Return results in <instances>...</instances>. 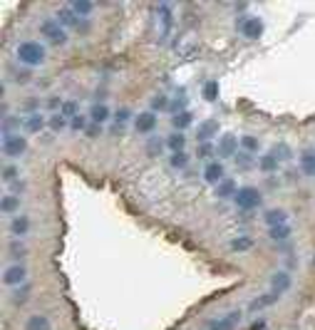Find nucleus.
Segmentation results:
<instances>
[{
	"label": "nucleus",
	"mask_w": 315,
	"mask_h": 330,
	"mask_svg": "<svg viewBox=\"0 0 315 330\" xmlns=\"http://www.w3.org/2000/svg\"><path fill=\"white\" fill-rule=\"evenodd\" d=\"M15 55H18V60H20L22 65L35 67V65H42V62H45L48 50H45V45H40V42H35V40H25V42L18 45Z\"/></svg>",
	"instance_id": "f257e3e1"
},
{
	"label": "nucleus",
	"mask_w": 315,
	"mask_h": 330,
	"mask_svg": "<svg viewBox=\"0 0 315 330\" xmlns=\"http://www.w3.org/2000/svg\"><path fill=\"white\" fill-rule=\"evenodd\" d=\"M40 32H42V38L50 40L52 45H64V42H67V30H64V25H60L58 20H42Z\"/></svg>",
	"instance_id": "f03ea898"
},
{
	"label": "nucleus",
	"mask_w": 315,
	"mask_h": 330,
	"mask_svg": "<svg viewBox=\"0 0 315 330\" xmlns=\"http://www.w3.org/2000/svg\"><path fill=\"white\" fill-rule=\"evenodd\" d=\"M234 201H236V206H238V208L251 211V208H256V206L260 204V192H258L256 186H241V189L236 192Z\"/></svg>",
	"instance_id": "7ed1b4c3"
},
{
	"label": "nucleus",
	"mask_w": 315,
	"mask_h": 330,
	"mask_svg": "<svg viewBox=\"0 0 315 330\" xmlns=\"http://www.w3.org/2000/svg\"><path fill=\"white\" fill-rule=\"evenodd\" d=\"M25 149H28V139H25L22 134H5V139H2V152H5V156L18 159Z\"/></svg>",
	"instance_id": "20e7f679"
},
{
	"label": "nucleus",
	"mask_w": 315,
	"mask_h": 330,
	"mask_svg": "<svg viewBox=\"0 0 315 330\" xmlns=\"http://www.w3.org/2000/svg\"><path fill=\"white\" fill-rule=\"evenodd\" d=\"M238 139L234 136V134H224L221 139H218V144H216V154L221 156V159H231V156H236L238 154Z\"/></svg>",
	"instance_id": "39448f33"
},
{
	"label": "nucleus",
	"mask_w": 315,
	"mask_h": 330,
	"mask_svg": "<svg viewBox=\"0 0 315 330\" xmlns=\"http://www.w3.org/2000/svg\"><path fill=\"white\" fill-rule=\"evenodd\" d=\"M238 30L244 32V38H248V40H258V38L263 35V20H260V18H241Z\"/></svg>",
	"instance_id": "423d86ee"
},
{
	"label": "nucleus",
	"mask_w": 315,
	"mask_h": 330,
	"mask_svg": "<svg viewBox=\"0 0 315 330\" xmlns=\"http://www.w3.org/2000/svg\"><path fill=\"white\" fill-rule=\"evenodd\" d=\"M156 15H159V25H162V38H166L174 28V12L169 2H159L156 5Z\"/></svg>",
	"instance_id": "0eeeda50"
},
{
	"label": "nucleus",
	"mask_w": 315,
	"mask_h": 330,
	"mask_svg": "<svg viewBox=\"0 0 315 330\" xmlns=\"http://www.w3.org/2000/svg\"><path fill=\"white\" fill-rule=\"evenodd\" d=\"M25 278H28V270H25V266H20V264L8 266V268H5V273H2L5 286H22V283H25Z\"/></svg>",
	"instance_id": "6e6552de"
},
{
	"label": "nucleus",
	"mask_w": 315,
	"mask_h": 330,
	"mask_svg": "<svg viewBox=\"0 0 315 330\" xmlns=\"http://www.w3.org/2000/svg\"><path fill=\"white\" fill-rule=\"evenodd\" d=\"M156 127V112H139L136 117H134V130L142 134H149L152 130Z\"/></svg>",
	"instance_id": "1a4fd4ad"
},
{
	"label": "nucleus",
	"mask_w": 315,
	"mask_h": 330,
	"mask_svg": "<svg viewBox=\"0 0 315 330\" xmlns=\"http://www.w3.org/2000/svg\"><path fill=\"white\" fill-rule=\"evenodd\" d=\"M290 283H293V278H290L288 270H276V273L270 276V290H273L276 296L286 293V290L290 288Z\"/></svg>",
	"instance_id": "9d476101"
},
{
	"label": "nucleus",
	"mask_w": 315,
	"mask_h": 330,
	"mask_svg": "<svg viewBox=\"0 0 315 330\" xmlns=\"http://www.w3.org/2000/svg\"><path fill=\"white\" fill-rule=\"evenodd\" d=\"M58 22L60 25H70V28H77V25H82V18L70 5H62V8H58ZM82 28H87V25H82Z\"/></svg>",
	"instance_id": "9b49d317"
},
{
	"label": "nucleus",
	"mask_w": 315,
	"mask_h": 330,
	"mask_svg": "<svg viewBox=\"0 0 315 330\" xmlns=\"http://www.w3.org/2000/svg\"><path fill=\"white\" fill-rule=\"evenodd\" d=\"M238 320H241V313L234 310V313H228V316H224V318H218V320H211L208 328L211 330H234L238 326Z\"/></svg>",
	"instance_id": "f8f14e48"
},
{
	"label": "nucleus",
	"mask_w": 315,
	"mask_h": 330,
	"mask_svg": "<svg viewBox=\"0 0 315 330\" xmlns=\"http://www.w3.org/2000/svg\"><path fill=\"white\" fill-rule=\"evenodd\" d=\"M263 221L268 224V228H273V226H286V224H288V211H286V208H268V211L263 214Z\"/></svg>",
	"instance_id": "ddd939ff"
},
{
	"label": "nucleus",
	"mask_w": 315,
	"mask_h": 330,
	"mask_svg": "<svg viewBox=\"0 0 315 330\" xmlns=\"http://www.w3.org/2000/svg\"><path fill=\"white\" fill-rule=\"evenodd\" d=\"M204 179H206L208 184H221V182H224V164H221V162H211V164H206V169H204Z\"/></svg>",
	"instance_id": "4468645a"
},
{
	"label": "nucleus",
	"mask_w": 315,
	"mask_h": 330,
	"mask_svg": "<svg viewBox=\"0 0 315 330\" xmlns=\"http://www.w3.org/2000/svg\"><path fill=\"white\" fill-rule=\"evenodd\" d=\"M216 132H218V122H216V120H208V122L198 124V130H196V139H201L204 144H208V139L216 136Z\"/></svg>",
	"instance_id": "2eb2a0df"
},
{
	"label": "nucleus",
	"mask_w": 315,
	"mask_h": 330,
	"mask_svg": "<svg viewBox=\"0 0 315 330\" xmlns=\"http://www.w3.org/2000/svg\"><path fill=\"white\" fill-rule=\"evenodd\" d=\"M280 296H276L273 290L270 293H263V296H258V298H253L251 300V306H248V310L251 313H256V310H263V308H268V306H273L276 300H278Z\"/></svg>",
	"instance_id": "dca6fc26"
},
{
	"label": "nucleus",
	"mask_w": 315,
	"mask_h": 330,
	"mask_svg": "<svg viewBox=\"0 0 315 330\" xmlns=\"http://www.w3.org/2000/svg\"><path fill=\"white\" fill-rule=\"evenodd\" d=\"M300 172L308 176V179H315V152L306 149L300 154Z\"/></svg>",
	"instance_id": "f3484780"
},
{
	"label": "nucleus",
	"mask_w": 315,
	"mask_h": 330,
	"mask_svg": "<svg viewBox=\"0 0 315 330\" xmlns=\"http://www.w3.org/2000/svg\"><path fill=\"white\" fill-rule=\"evenodd\" d=\"M22 127H25V132H30V134L40 132V130L45 127V117H42L40 112H35V114H28V117L22 120Z\"/></svg>",
	"instance_id": "a211bd4d"
},
{
	"label": "nucleus",
	"mask_w": 315,
	"mask_h": 330,
	"mask_svg": "<svg viewBox=\"0 0 315 330\" xmlns=\"http://www.w3.org/2000/svg\"><path fill=\"white\" fill-rule=\"evenodd\" d=\"M110 120V110H107V104H92V110H90V122L92 124H102V122H107Z\"/></svg>",
	"instance_id": "6ab92c4d"
},
{
	"label": "nucleus",
	"mask_w": 315,
	"mask_h": 330,
	"mask_svg": "<svg viewBox=\"0 0 315 330\" xmlns=\"http://www.w3.org/2000/svg\"><path fill=\"white\" fill-rule=\"evenodd\" d=\"M236 182L234 179H224L221 184H216V196L218 198H234L236 196Z\"/></svg>",
	"instance_id": "aec40b11"
},
{
	"label": "nucleus",
	"mask_w": 315,
	"mask_h": 330,
	"mask_svg": "<svg viewBox=\"0 0 315 330\" xmlns=\"http://www.w3.org/2000/svg\"><path fill=\"white\" fill-rule=\"evenodd\" d=\"M10 231H12L15 236H25V234L30 231V218H28V216H15V218L10 221Z\"/></svg>",
	"instance_id": "412c9836"
},
{
	"label": "nucleus",
	"mask_w": 315,
	"mask_h": 330,
	"mask_svg": "<svg viewBox=\"0 0 315 330\" xmlns=\"http://www.w3.org/2000/svg\"><path fill=\"white\" fill-rule=\"evenodd\" d=\"M25 330H52V326H50V318L45 316H30L25 323Z\"/></svg>",
	"instance_id": "4be33fe9"
},
{
	"label": "nucleus",
	"mask_w": 315,
	"mask_h": 330,
	"mask_svg": "<svg viewBox=\"0 0 315 330\" xmlns=\"http://www.w3.org/2000/svg\"><path fill=\"white\" fill-rule=\"evenodd\" d=\"M228 248H231V251H236V254H241V251H251V248H253V238H251V236H236V238L228 244Z\"/></svg>",
	"instance_id": "5701e85b"
},
{
	"label": "nucleus",
	"mask_w": 315,
	"mask_h": 330,
	"mask_svg": "<svg viewBox=\"0 0 315 330\" xmlns=\"http://www.w3.org/2000/svg\"><path fill=\"white\" fill-rule=\"evenodd\" d=\"M290 234H293V228H290L288 224H286V226H273V228H268V236H270L273 241H288Z\"/></svg>",
	"instance_id": "b1692460"
},
{
	"label": "nucleus",
	"mask_w": 315,
	"mask_h": 330,
	"mask_svg": "<svg viewBox=\"0 0 315 330\" xmlns=\"http://www.w3.org/2000/svg\"><path fill=\"white\" fill-rule=\"evenodd\" d=\"M184 144H186V136L182 132H174L172 136H166V146L172 152H184Z\"/></svg>",
	"instance_id": "393cba45"
},
{
	"label": "nucleus",
	"mask_w": 315,
	"mask_h": 330,
	"mask_svg": "<svg viewBox=\"0 0 315 330\" xmlns=\"http://www.w3.org/2000/svg\"><path fill=\"white\" fill-rule=\"evenodd\" d=\"M70 8H72V10H74V12L82 18V15H90L94 5H92L90 0H72V2H70Z\"/></svg>",
	"instance_id": "a878e982"
},
{
	"label": "nucleus",
	"mask_w": 315,
	"mask_h": 330,
	"mask_svg": "<svg viewBox=\"0 0 315 330\" xmlns=\"http://www.w3.org/2000/svg\"><path fill=\"white\" fill-rule=\"evenodd\" d=\"M216 97H218V82L216 80H208L204 84V100L206 102H216Z\"/></svg>",
	"instance_id": "bb28decb"
},
{
	"label": "nucleus",
	"mask_w": 315,
	"mask_h": 330,
	"mask_svg": "<svg viewBox=\"0 0 315 330\" xmlns=\"http://www.w3.org/2000/svg\"><path fill=\"white\" fill-rule=\"evenodd\" d=\"M258 166H260L263 172H276V169H278V159L268 152V154H263V156L258 159Z\"/></svg>",
	"instance_id": "cd10ccee"
},
{
	"label": "nucleus",
	"mask_w": 315,
	"mask_h": 330,
	"mask_svg": "<svg viewBox=\"0 0 315 330\" xmlns=\"http://www.w3.org/2000/svg\"><path fill=\"white\" fill-rule=\"evenodd\" d=\"M191 120H194V114L191 112H182V114H174V120H172V124H174V130H186L191 124Z\"/></svg>",
	"instance_id": "c85d7f7f"
},
{
	"label": "nucleus",
	"mask_w": 315,
	"mask_h": 330,
	"mask_svg": "<svg viewBox=\"0 0 315 330\" xmlns=\"http://www.w3.org/2000/svg\"><path fill=\"white\" fill-rule=\"evenodd\" d=\"M270 154H273V156H276L278 162H286V159H290V156H293V152H290V146H288V144H283V142H280V144H276Z\"/></svg>",
	"instance_id": "c756f323"
},
{
	"label": "nucleus",
	"mask_w": 315,
	"mask_h": 330,
	"mask_svg": "<svg viewBox=\"0 0 315 330\" xmlns=\"http://www.w3.org/2000/svg\"><path fill=\"white\" fill-rule=\"evenodd\" d=\"M169 164H172L174 169H184V166L189 164V156H186V152H174V154H172V159H169Z\"/></svg>",
	"instance_id": "7c9ffc66"
},
{
	"label": "nucleus",
	"mask_w": 315,
	"mask_h": 330,
	"mask_svg": "<svg viewBox=\"0 0 315 330\" xmlns=\"http://www.w3.org/2000/svg\"><path fill=\"white\" fill-rule=\"evenodd\" d=\"M18 127H22V120H18V117H5V122H2V132L5 134H18Z\"/></svg>",
	"instance_id": "2f4dec72"
},
{
	"label": "nucleus",
	"mask_w": 315,
	"mask_h": 330,
	"mask_svg": "<svg viewBox=\"0 0 315 330\" xmlns=\"http://www.w3.org/2000/svg\"><path fill=\"white\" fill-rule=\"evenodd\" d=\"M18 206H20V198L15 196V194H8V196H2V211H5V214H12V211H18Z\"/></svg>",
	"instance_id": "473e14b6"
},
{
	"label": "nucleus",
	"mask_w": 315,
	"mask_h": 330,
	"mask_svg": "<svg viewBox=\"0 0 315 330\" xmlns=\"http://www.w3.org/2000/svg\"><path fill=\"white\" fill-rule=\"evenodd\" d=\"M169 100L164 97V94H154L152 97V112H162V110H169Z\"/></svg>",
	"instance_id": "72a5a7b5"
},
{
	"label": "nucleus",
	"mask_w": 315,
	"mask_h": 330,
	"mask_svg": "<svg viewBox=\"0 0 315 330\" xmlns=\"http://www.w3.org/2000/svg\"><path fill=\"white\" fill-rule=\"evenodd\" d=\"M20 176V169L15 166V164H8L5 169H2V179L8 182V184H15V179Z\"/></svg>",
	"instance_id": "f704fd0d"
},
{
	"label": "nucleus",
	"mask_w": 315,
	"mask_h": 330,
	"mask_svg": "<svg viewBox=\"0 0 315 330\" xmlns=\"http://www.w3.org/2000/svg\"><path fill=\"white\" fill-rule=\"evenodd\" d=\"M60 114H62V117H67V120H74V117L80 114V112H77V102L67 100V102L62 104V110H60Z\"/></svg>",
	"instance_id": "c9c22d12"
},
{
	"label": "nucleus",
	"mask_w": 315,
	"mask_h": 330,
	"mask_svg": "<svg viewBox=\"0 0 315 330\" xmlns=\"http://www.w3.org/2000/svg\"><path fill=\"white\" fill-rule=\"evenodd\" d=\"M238 142H241V146H244V149H246L248 154H251V152H256V149L260 146V142H258L256 136H251V134H246V136H241Z\"/></svg>",
	"instance_id": "e433bc0d"
},
{
	"label": "nucleus",
	"mask_w": 315,
	"mask_h": 330,
	"mask_svg": "<svg viewBox=\"0 0 315 330\" xmlns=\"http://www.w3.org/2000/svg\"><path fill=\"white\" fill-rule=\"evenodd\" d=\"M87 122H90V117H84V114H77L74 120H70V127L74 130V132H87Z\"/></svg>",
	"instance_id": "4c0bfd02"
},
{
	"label": "nucleus",
	"mask_w": 315,
	"mask_h": 330,
	"mask_svg": "<svg viewBox=\"0 0 315 330\" xmlns=\"http://www.w3.org/2000/svg\"><path fill=\"white\" fill-rule=\"evenodd\" d=\"M48 124H50V130H52V132H60L64 124H67V117H62V114H52V117L48 120Z\"/></svg>",
	"instance_id": "58836bf2"
},
{
	"label": "nucleus",
	"mask_w": 315,
	"mask_h": 330,
	"mask_svg": "<svg viewBox=\"0 0 315 330\" xmlns=\"http://www.w3.org/2000/svg\"><path fill=\"white\" fill-rule=\"evenodd\" d=\"M28 293H30V286H25V283H22V288H20V290H15L12 303H15V306H22V303L28 300Z\"/></svg>",
	"instance_id": "ea45409f"
},
{
	"label": "nucleus",
	"mask_w": 315,
	"mask_h": 330,
	"mask_svg": "<svg viewBox=\"0 0 315 330\" xmlns=\"http://www.w3.org/2000/svg\"><path fill=\"white\" fill-rule=\"evenodd\" d=\"M184 107H186V100L179 97V100H174V102L169 104V112H172V114H182V112H186Z\"/></svg>",
	"instance_id": "a19ab883"
},
{
	"label": "nucleus",
	"mask_w": 315,
	"mask_h": 330,
	"mask_svg": "<svg viewBox=\"0 0 315 330\" xmlns=\"http://www.w3.org/2000/svg\"><path fill=\"white\" fill-rule=\"evenodd\" d=\"M114 117H117V122H120V124H124L126 120H132V112H129L126 107H122V110H117V114H114Z\"/></svg>",
	"instance_id": "79ce46f5"
},
{
	"label": "nucleus",
	"mask_w": 315,
	"mask_h": 330,
	"mask_svg": "<svg viewBox=\"0 0 315 330\" xmlns=\"http://www.w3.org/2000/svg\"><path fill=\"white\" fill-rule=\"evenodd\" d=\"M10 254H12V256H22V254H25V246L18 244V241H12V244H10Z\"/></svg>",
	"instance_id": "37998d69"
},
{
	"label": "nucleus",
	"mask_w": 315,
	"mask_h": 330,
	"mask_svg": "<svg viewBox=\"0 0 315 330\" xmlns=\"http://www.w3.org/2000/svg\"><path fill=\"white\" fill-rule=\"evenodd\" d=\"M198 154H201V156H211V154H216V146H211V144H201Z\"/></svg>",
	"instance_id": "c03bdc74"
},
{
	"label": "nucleus",
	"mask_w": 315,
	"mask_h": 330,
	"mask_svg": "<svg viewBox=\"0 0 315 330\" xmlns=\"http://www.w3.org/2000/svg\"><path fill=\"white\" fill-rule=\"evenodd\" d=\"M38 107H40V102H38V100H35V97H32V100H28V102H25V110H28V112H30V114H35V110H38Z\"/></svg>",
	"instance_id": "a18cd8bd"
},
{
	"label": "nucleus",
	"mask_w": 315,
	"mask_h": 330,
	"mask_svg": "<svg viewBox=\"0 0 315 330\" xmlns=\"http://www.w3.org/2000/svg\"><path fill=\"white\" fill-rule=\"evenodd\" d=\"M62 100H58V97H52V100H50V102H48V107H50V110H62Z\"/></svg>",
	"instance_id": "49530a36"
},
{
	"label": "nucleus",
	"mask_w": 315,
	"mask_h": 330,
	"mask_svg": "<svg viewBox=\"0 0 315 330\" xmlns=\"http://www.w3.org/2000/svg\"><path fill=\"white\" fill-rule=\"evenodd\" d=\"M97 134H100V124H92V127H87V136H92V139H94Z\"/></svg>",
	"instance_id": "de8ad7c7"
},
{
	"label": "nucleus",
	"mask_w": 315,
	"mask_h": 330,
	"mask_svg": "<svg viewBox=\"0 0 315 330\" xmlns=\"http://www.w3.org/2000/svg\"><path fill=\"white\" fill-rule=\"evenodd\" d=\"M162 144H166V142H149V152H159Z\"/></svg>",
	"instance_id": "09e8293b"
},
{
	"label": "nucleus",
	"mask_w": 315,
	"mask_h": 330,
	"mask_svg": "<svg viewBox=\"0 0 315 330\" xmlns=\"http://www.w3.org/2000/svg\"><path fill=\"white\" fill-rule=\"evenodd\" d=\"M266 328V323H263V320H258V323H253L251 326V330H263Z\"/></svg>",
	"instance_id": "8fccbe9b"
},
{
	"label": "nucleus",
	"mask_w": 315,
	"mask_h": 330,
	"mask_svg": "<svg viewBox=\"0 0 315 330\" xmlns=\"http://www.w3.org/2000/svg\"><path fill=\"white\" fill-rule=\"evenodd\" d=\"M313 264H315V261H313Z\"/></svg>",
	"instance_id": "3c124183"
}]
</instances>
